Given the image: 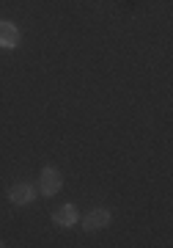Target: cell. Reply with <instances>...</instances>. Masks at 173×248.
I'll use <instances>...</instances> for the list:
<instances>
[{"label": "cell", "instance_id": "6da1fadb", "mask_svg": "<svg viewBox=\"0 0 173 248\" xmlns=\"http://www.w3.org/2000/svg\"><path fill=\"white\" fill-rule=\"evenodd\" d=\"M63 187V177L58 169H52V166H47V169H42V177H39V190H42L44 196H55L58 190Z\"/></svg>", "mask_w": 173, "mask_h": 248}, {"label": "cell", "instance_id": "8992f818", "mask_svg": "<svg viewBox=\"0 0 173 248\" xmlns=\"http://www.w3.org/2000/svg\"><path fill=\"white\" fill-rule=\"evenodd\" d=\"M0 246H3V243H0Z\"/></svg>", "mask_w": 173, "mask_h": 248}, {"label": "cell", "instance_id": "277c9868", "mask_svg": "<svg viewBox=\"0 0 173 248\" xmlns=\"http://www.w3.org/2000/svg\"><path fill=\"white\" fill-rule=\"evenodd\" d=\"M33 196H36V190H33V185H28V182H17V185L9 187V199H11V204H17V207L30 204Z\"/></svg>", "mask_w": 173, "mask_h": 248}, {"label": "cell", "instance_id": "7a4b0ae2", "mask_svg": "<svg viewBox=\"0 0 173 248\" xmlns=\"http://www.w3.org/2000/svg\"><path fill=\"white\" fill-rule=\"evenodd\" d=\"M52 221L58 223V226H63V229L74 226V223L80 221L77 207H74V204H61V207H55V210H52Z\"/></svg>", "mask_w": 173, "mask_h": 248}, {"label": "cell", "instance_id": "5b68a950", "mask_svg": "<svg viewBox=\"0 0 173 248\" xmlns=\"http://www.w3.org/2000/svg\"><path fill=\"white\" fill-rule=\"evenodd\" d=\"M17 45H19V28L9 19H0V47L14 50Z\"/></svg>", "mask_w": 173, "mask_h": 248}, {"label": "cell", "instance_id": "3957f363", "mask_svg": "<svg viewBox=\"0 0 173 248\" xmlns=\"http://www.w3.org/2000/svg\"><path fill=\"white\" fill-rule=\"evenodd\" d=\"M110 223V210L107 207H96L91 213L86 215V221H83V229L86 232H96V229H104Z\"/></svg>", "mask_w": 173, "mask_h": 248}]
</instances>
